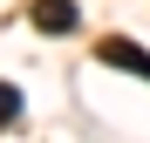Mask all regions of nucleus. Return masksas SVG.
<instances>
[{
  "mask_svg": "<svg viewBox=\"0 0 150 143\" xmlns=\"http://www.w3.org/2000/svg\"><path fill=\"white\" fill-rule=\"evenodd\" d=\"M96 55H103L109 68H123V75H143V82H150V55H143L137 41H123V34H109V41H96Z\"/></svg>",
  "mask_w": 150,
  "mask_h": 143,
  "instance_id": "f257e3e1",
  "label": "nucleus"
},
{
  "mask_svg": "<svg viewBox=\"0 0 150 143\" xmlns=\"http://www.w3.org/2000/svg\"><path fill=\"white\" fill-rule=\"evenodd\" d=\"M28 14H34L41 34H68V27H75V7H68V0H34Z\"/></svg>",
  "mask_w": 150,
  "mask_h": 143,
  "instance_id": "f03ea898",
  "label": "nucleus"
}]
</instances>
